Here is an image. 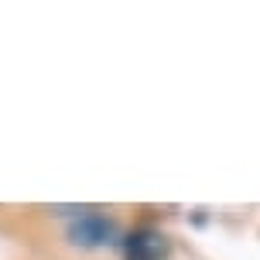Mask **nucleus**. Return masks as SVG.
<instances>
[{
	"label": "nucleus",
	"mask_w": 260,
	"mask_h": 260,
	"mask_svg": "<svg viewBox=\"0 0 260 260\" xmlns=\"http://www.w3.org/2000/svg\"><path fill=\"white\" fill-rule=\"evenodd\" d=\"M120 240L117 233V222L106 219L103 212H92V209H82L76 219L69 222V243L82 250H103L113 247Z\"/></svg>",
	"instance_id": "nucleus-1"
},
{
	"label": "nucleus",
	"mask_w": 260,
	"mask_h": 260,
	"mask_svg": "<svg viewBox=\"0 0 260 260\" xmlns=\"http://www.w3.org/2000/svg\"><path fill=\"white\" fill-rule=\"evenodd\" d=\"M123 253L127 260H168L171 240L161 230H137L123 240Z\"/></svg>",
	"instance_id": "nucleus-2"
}]
</instances>
